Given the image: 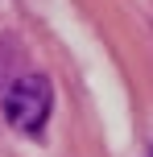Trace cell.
Masks as SVG:
<instances>
[{
    "instance_id": "obj_2",
    "label": "cell",
    "mask_w": 153,
    "mask_h": 157,
    "mask_svg": "<svg viewBox=\"0 0 153 157\" xmlns=\"http://www.w3.org/2000/svg\"><path fill=\"white\" fill-rule=\"evenodd\" d=\"M149 157H153V153H149Z\"/></svg>"
},
{
    "instance_id": "obj_1",
    "label": "cell",
    "mask_w": 153,
    "mask_h": 157,
    "mask_svg": "<svg viewBox=\"0 0 153 157\" xmlns=\"http://www.w3.org/2000/svg\"><path fill=\"white\" fill-rule=\"evenodd\" d=\"M50 103H54V95H50L46 78L41 75H21L4 91V116L21 132H41V124L50 116Z\"/></svg>"
}]
</instances>
